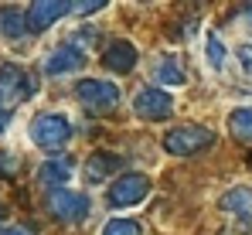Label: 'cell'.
Listing matches in <instances>:
<instances>
[{"instance_id": "obj_1", "label": "cell", "mask_w": 252, "mask_h": 235, "mask_svg": "<svg viewBox=\"0 0 252 235\" xmlns=\"http://www.w3.org/2000/svg\"><path fill=\"white\" fill-rule=\"evenodd\" d=\"M28 133H31V143L34 147L58 150V147H65L72 140V123H68V116H62V113H41V116L31 119Z\"/></svg>"}, {"instance_id": "obj_2", "label": "cell", "mask_w": 252, "mask_h": 235, "mask_svg": "<svg viewBox=\"0 0 252 235\" xmlns=\"http://www.w3.org/2000/svg\"><path fill=\"white\" fill-rule=\"evenodd\" d=\"M215 143V133L208 126H198V123H184V126H174L167 136H164V150L174 157H191L198 150H205Z\"/></svg>"}, {"instance_id": "obj_3", "label": "cell", "mask_w": 252, "mask_h": 235, "mask_svg": "<svg viewBox=\"0 0 252 235\" xmlns=\"http://www.w3.org/2000/svg\"><path fill=\"white\" fill-rule=\"evenodd\" d=\"M75 96L82 102V109L89 113H113L120 106V89L113 82H102V78H85L75 85Z\"/></svg>"}, {"instance_id": "obj_4", "label": "cell", "mask_w": 252, "mask_h": 235, "mask_svg": "<svg viewBox=\"0 0 252 235\" xmlns=\"http://www.w3.org/2000/svg\"><path fill=\"white\" fill-rule=\"evenodd\" d=\"M133 113L140 119H150V123L167 119L170 113H174V99H170L167 89H154V85L136 89V96H133Z\"/></svg>"}, {"instance_id": "obj_5", "label": "cell", "mask_w": 252, "mask_h": 235, "mask_svg": "<svg viewBox=\"0 0 252 235\" xmlns=\"http://www.w3.org/2000/svg\"><path fill=\"white\" fill-rule=\"evenodd\" d=\"M31 92H34V82L28 78L24 68H17V65H3L0 68V109L10 113V106L24 102Z\"/></svg>"}, {"instance_id": "obj_6", "label": "cell", "mask_w": 252, "mask_h": 235, "mask_svg": "<svg viewBox=\"0 0 252 235\" xmlns=\"http://www.w3.org/2000/svg\"><path fill=\"white\" fill-rule=\"evenodd\" d=\"M150 195V177L147 174H123L113 181V188L106 191L113 208H129V204H140L143 198Z\"/></svg>"}, {"instance_id": "obj_7", "label": "cell", "mask_w": 252, "mask_h": 235, "mask_svg": "<svg viewBox=\"0 0 252 235\" xmlns=\"http://www.w3.org/2000/svg\"><path fill=\"white\" fill-rule=\"evenodd\" d=\"M48 211L55 215V218H62V222H82L89 218V211H92V201L79 191H51L48 195Z\"/></svg>"}, {"instance_id": "obj_8", "label": "cell", "mask_w": 252, "mask_h": 235, "mask_svg": "<svg viewBox=\"0 0 252 235\" xmlns=\"http://www.w3.org/2000/svg\"><path fill=\"white\" fill-rule=\"evenodd\" d=\"M85 65V55L79 51V48H72L68 41L65 44H58L55 51H48L41 62V68L48 72V75H72V72H79Z\"/></svg>"}, {"instance_id": "obj_9", "label": "cell", "mask_w": 252, "mask_h": 235, "mask_svg": "<svg viewBox=\"0 0 252 235\" xmlns=\"http://www.w3.org/2000/svg\"><path fill=\"white\" fill-rule=\"evenodd\" d=\"M68 10H75V3H65V0H38V3H31L28 7V28L31 31H44V28H51L58 17H65Z\"/></svg>"}, {"instance_id": "obj_10", "label": "cell", "mask_w": 252, "mask_h": 235, "mask_svg": "<svg viewBox=\"0 0 252 235\" xmlns=\"http://www.w3.org/2000/svg\"><path fill=\"white\" fill-rule=\"evenodd\" d=\"M218 208L232 215L242 229H252V188H232L228 195H221Z\"/></svg>"}, {"instance_id": "obj_11", "label": "cell", "mask_w": 252, "mask_h": 235, "mask_svg": "<svg viewBox=\"0 0 252 235\" xmlns=\"http://www.w3.org/2000/svg\"><path fill=\"white\" fill-rule=\"evenodd\" d=\"M102 65H106L109 72H116V75L133 72V65H136V48H133L129 41H113V44L106 48V55H102Z\"/></svg>"}, {"instance_id": "obj_12", "label": "cell", "mask_w": 252, "mask_h": 235, "mask_svg": "<svg viewBox=\"0 0 252 235\" xmlns=\"http://www.w3.org/2000/svg\"><path fill=\"white\" fill-rule=\"evenodd\" d=\"M120 167V157L113 154H92L85 160V181H92V184H102V181H109L113 177V170Z\"/></svg>"}, {"instance_id": "obj_13", "label": "cell", "mask_w": 252, "mask_h": 235, "mask_svg": "<svg viewBox=\"0 0 252 235\" xmlns=\"http://www.w3.org/2000/svg\"><path fill=\"white\" fill-rule=\"evenodd\" d=\"M72 177V160H44L41 170H38V181L48 184V188H55V191H62L65 188V181Z\"/></svg>"}, {"instance_id": "obj_14", "label": "cell", "mask_w": 252, "mask_h": 235, "mask_svg": "<svg viewBox=\"0 0 252 235\" xmlns=\"http://www.w3.org/2000/svg\"><path fill=\"white\" fill-rule=\"evenodd\" d=\"M154 78L164 82V85H184L181 62H177V58H157V65H154Z\"/></svg>"}, {"instance_id": "obj_15", "label": "cell", "mask_w": 252, "mask_h": 235, "mask_svg": "<svg viewBox=\"0 0 252 235\" xmlns=\"http://www.w3.org/2000/svg\"><path fill=\"white\" fill-rule=\"evenodd\" d=\"M228 126H232V133H235L239 140L252 143V106H246V109H235V113L228 116Z\"/></svg>"}, {"instance_id": "obj_16", "label": "cell", "mask_w": 252, "mask_h": 235, "mask_svg": "<svg viewBox=\"0 0 252 235\" xmlns=\"http://www.w3.org/2000/svg\"><path fill=\"white\" fill-rule=\"evenodd\" d=\"M24 28H28V17H24V14H17V10H3V14H0V31H3L7 38L24 34Z\"/></svg>"}, {"instance_id": "obj_17", "label": "cell", "mask_w": 252, "mask_h": 235, "mask_svg": "<svg viewBox=\"0 0 252 235\" xmlns=\"http://www.w3.org/2000/svg\"><path fill=\"white\" fill-rule=\"evenodd\" d=\"M102 235H143V229L136 222H129V218H109L102 225Z\"/></svg>"}, {"instance_id": "obj_18", "label": "cell", "mask_w": 252, "mask_h": 235, "mask_svg": "<svg viewBox=\"0 0 252 235\" xmlns=\"http://www.w3.org/2000/svg\"><path fill=\"white\" fill-rule=\"evenodd\" d=\"M205 51H208V65H211V68H221V65H225V58H228L225 44H221V38H218L215 31L208 34V48H205Z\"/></svg>"}, {"instance_id": "obj_19", "label": "cell", "mask_w": 252, "mask_h": 235, "mask_svg": "<svg viewBox=\"0 0 252 235\" xmlns=\"http://www.w3.org/2000/svg\"><path fill=\"white\" fill-rule=\"evenodd\" d=\"M102 7H106L102 0H89V3H75V10H79V14H92V10H102Z\"/></svg>"}, {"instance_id": "obj_20", "label": "cell", "mask_w": 252, "mask_h": 235, "mask_svg": "<svg viewBox=\"0 0 252 235\" xmlns=\"http://www.w3.org/2000/svg\"><path fill=\"white\" fill-rule=\"evenodd\" d=\"M0 235H31L28 229H17V225H10V229H0Z\"/></svg>"}, {"instance_id": "obj_21", "label": "cell", "mask_w": 252, "mask_h": 235, "mask_svg": "<svg viewBox=\"0 0 252 235\" xmlns=\"http://www.w3.org/2000/svg\"><path fill=\"white\" fill-rule=\"evenodd\" d=\"M239 58H242V65H246V68H252V48H242V55H239Z\"/></svg>"}, {"instance_id": "obj_22", "label": "cell", "mask_w": 252, "mask_h": 235, "mask_svg": "<svg viewBox=\"0 0 252 235\" xmlns=\"http://www.w3.org/2000/svg\"><path fill=\"white\" fill-rule=\"evenodd\" d=\"M7 123H10V113H7V109H0V133L7 130Z\"/></svg>"}]
</instances>
